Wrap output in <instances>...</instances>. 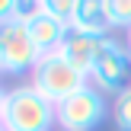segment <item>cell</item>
Returning <instances> with one entry per match:
<instances>
[{
    "instance_id": "6da1fadb",
    "label": "cell",
    "mask_w": 131,
    "mask_h": 131,
    "mask_svg": "<svg viewBox=\"0 0 131 131\" xmlns=\"http://www.w3.org/2000/svg\"><path fill=\"white\" fill-rule=\"evenodd\" d=\"M54 125H58L54 102L45 99L32 83H23V86L10 90L3 131H51Z\"/></svg>"
},
{
    "instance_id": "7a4b0ae2",
    "label": "cell",
    "mask_w": 131,
    "mask_h": 131,
    "mask_svg": "<svg viewBox=\"0 0 131 131\" xmlns=\"http://www.w3.org/2000/svg\"><path fill=\"white\" fill-rule=\"evenodd\" d=\"M32 86H35L45 99H51L58 106V102L67 99L70 93L90 86V77L80 74L67 58H61V51H51V54L38 58L35 70H32Z\"/></svg>"
},
{
    "instance_id": "3957f363",
    "label": "cell",
    "mask_w": 131,
    "mask_h": 131,
    "mask_svg": "<svg viewBox=\"0 0 131 131\" xmlns=\"http://www.w3.org/2000/svg\"><path fill=\"white\" fill-rule=\"evenodd\" d=\"M109 106H106V93L90 83V86L70 93L67 99H61L54 106V115H58V128L61 131H96L106 118Z\"/></svg>"
},
{
    "instance_id": "277c9868",
    "label": "cell",
    "mask_w": 131,
    "mask_h": 131,
    "mask_svg": "<svg viewBox=\"0 0 131 131\" xmlns=\"http://www.w3.org/2000/svg\"><path fill=\"white\" fill-rule=\"evenodd\" d=\"M90 80H93V86L99 93H115V96L128 86V80H131V54L112 35H102L96 42V61H93V70H90Z\"/></svg>"
},
{
    "instance_id": "5b68a950",
    "label": "cell",
    "mask_w": 131,
    "mask_h": 131,
    "mask_svg": "<svg viewBox=\"0 0 131 131\" xmlns=\"http://www.w3.org/2000/svg\"><path fill=\"white\" fill-rule=\"evenodd\" d=\"M38 48L32 45L29 38V29L16 19H6L0 23V70L3 74H32L38 64Z\"/></svg>"
},
{
    "instance_id": "8992f818",
    "label": "cell",
    "mask_w": 131,
    "mask_h": 131,
    "mask_svg": "<svg viewBox=\"0 0 131 131\" xmlns=\"http://www.w3.org/2000/svg\"><path fill=\"white\" fill-rule=\"evenodd\" d=\"M70 32H80V35H90V38L109 35L112 23H109L106 0H77L74 19H70Z\"/></svg>"
},
{
    "instance_id": "52a82bcc",
    "label": "cell",
    "mask_w": 131,
    "mask_h": 131,
    "mask_svg": "<svg viewBox=\"0 0 131 131\" xmlns=\"http://www.w3.org/2000/svg\"><path fill=\"white\" fill-rule=\"evenodd\" d=\"M26 29H29V38H32V45L38 48V54H51V51H58L64 45L70 26H64L61 19H54V16L45 13V16L35 19V23H29Z\"/></svg>"
},
{
    "instance_id": "ba28073f",
    "label": "cell",
    "mask_w": 131,
    "mask_h": 131,
    "mask_svg": "<svg viewBox=\"0 0 131 131\" xmlns=\"http://www.w3.org/2000/svg\"><path fill=\"white\" fill-rule=\"evenodd\" d=\"M96 42H99V38L80 35V32H67V38H64V45H61L58 51H61V58H67V61L80 70V74L90 77L93 61H96Z\"/></svg>"
},
{
    "instance_id": "9c48e42d",
    "label": "cell",
    "mask_w": 131,
    "mask_h": 131,
    "mask_svg": "<svg viewBox=\"0 0 131 131\" xmlns=\"http://www.w3.org/2000/svg\"><path fill=\"white\" fill-rule=\"evenodd\" d=\"M38 16H45V0H13V16L10 19L29 26V23H35Z\"/></svg>"
},
{
    "instance_id": "30bf717a",
    "label": "cell",
    "mask_w": 131,
    "mask_h": 131,
    "mask_svg": "<svg viewBox=\"0 0 131 131\" xmlns=\"http://www.w3.org/2000/svg\"><path fill=\"white\" fill-rule=\"evenodd\" d=\"M112 29H131V0H106Z\"/></svg>"
},
{
    "instance_id": "8fae6325",
    "label": "cell",
    "mask_w": 131,
    "mask_h": 131,
    "mask_svg": "<svg viewBox=\"0 0 131 131\" xmlns=\"http://www.w3.org/2000/svg\"><path fill=\"white\" fill-rule=\"evenodd\" d=\"M115 125L118 131H131V86L115 96Z\"/></svg>"
},
{
    "instance_id": "7c38bea8",
    "label": "cell",
    "mask_w": 131,
    "mask_h": 131,
    "mask_svg": "<svg viewBox=\"0 0 131 131\" xmlns=\"http://www.w3.org/2000/svg\"><path fill=\"white\" fill-rule=\"evenodd\" d=\"M74 10H77V0H45V13L54 16V19H61L64 26H70Z\"/></svg>"
},
{
    "instance_id": "4fadbf2b",
    "label": "cell",
    "mask_w": 131,
    "mask_h": 131,
    "mask_svg": "<svg viewBox=\"0 0 131 131\" xmlns=\"http://www.w3.org/2000/svg\"><path fill=\"white\" fill-rule=\"evenodd\" d=\"M10 16H13V0H0V23H6Z\"/></svg>"
},
{
    "instance_id": "5bb4252c",
    "label": "cell",
    "mask_w": 131,
    "mask_h": 131,
    "mask_svg": "<svg viewBox=\"0 0 131 131\" xmlns=\"http://www.w3.org/2000/svg\"><path fill=\"white\" fill-rule=\"evenodd\" d=\"M6 96H10V90L0 86V125H3V115H6Z\"/></svg>"
},
{
    "instance_id": "9a60e30c",
    "label": "cell",
    "mask_w": 131,
    "mask_h": 131,
    "mask_svg": "<svg viewBox=\"0 0 131 131\" xmlns=\"http://www.w3.org/2000/svg\"><path fill=\"white\" fill-rule=\"evenodd\" d=\"M128 54H131V29H128Z\"/></svg>"
},
{
    "instance_id": "2e32d148",
    "label": "cell",
    "mask_w": 131,
    "mask_h": 131,
    "mask_svg": "<svg viewBox=\"0 0 131 131\" xmlns=\"http://www.w3.org/2000/svg\"><path fill=\"white\" fill-rule=\"evenodd\" d=\"M0 131H3V125H0Z\"/></svg>"
},
{
    "instance_id": "e0dca14e",
    "label": "cell",
    "mask_w": 131,
    "mask_h": 131,
    "mask_svg": "<svg viewBox=\"0 0 131 131\" xmlns=\"http://www.w3.org/2000/svg\"><path fill=\"white\" fill-rule=\"evenodd\" d=\"M0 74H3V70H0Z\"/></svg>"
}]
</instances>
